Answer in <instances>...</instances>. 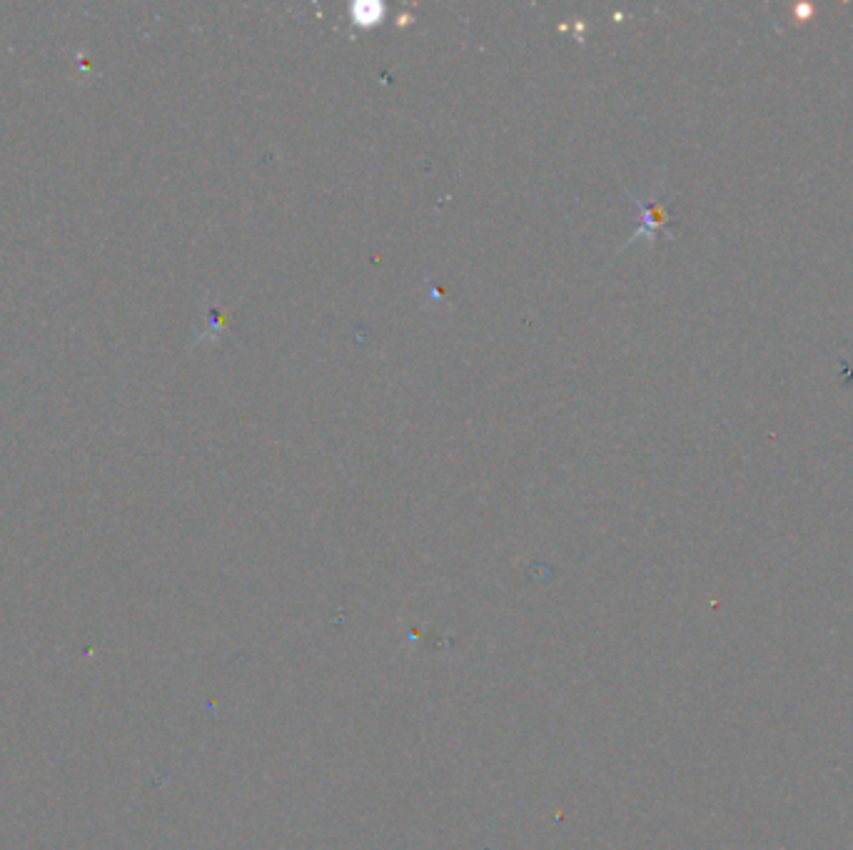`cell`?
Wrapping results in <instances>:
<instances>
[{"label": "cell", "instance_id": "1", "mask_svg": "<svg viewBox=\"0 0 853 850\" xmlns=\"http://www.w3.org/2000/svg\"><path fill=\"white\" fill-rule=\"evenodd\" d=\"M634 205H636L639 212H642V225H639V230L634 232L632 240L626 242V247L639 240H646L649 245H654L656 237H659V232H666V235H669V240H674V232L669 230L672 217H669V210H666V205H664V202H659V200L644 202L642 198H636V195H634Z\"/></svg>", "mask_w": 853, "mask_h": 850}]
</instances>
